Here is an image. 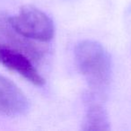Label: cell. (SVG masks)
Here are the masks:
<instances>
[{
    "mask_svg": "<svg viewBox=\"0 0 131 131\" xmlns=\"http://www.w3.org/2000/svg\"><path fill=\"white\" fill-rule=\"evenodd\" d=\"M75 60L93 93H103L111 77V59L103 46L95 40H82L75 48Z\"/></svg>",
    "mask_w": 131,
    "mask_h": 131,
    "instance_id": "cell-1",
    "label": "cell"
},
{
    "mask_svg": "<svg viewBox=\"0 0 131 131\" xmlns=\"http://www.w3.org/2000/svg\"><path fill=\"white\" fill-rule=\"evenodd\" d=\"M12 27L22 36L38 42H48L55 34L52 20L41 10L32 6H24L18 14L9 16Z\"/></svg>",
    "mask_w": 131,
    "mask_h": 131,
    "instance_id": "cell-2",
    "label": "cell"
},
{
    "mask_svg": "<svg viewBox=\"0 0 131 131\" xmlns=\"http://www.w3.org/2000/svg\"><path fill=\"white\" fill-rule=\"evenodd\" d=\"M0 45L22 51L34 63L38 62L45 53L44 47L19 34L10 24L9 16L3 14H0Z\"/></svg>",
    "mask_w": 131,
    "mask_h": 131,
    "instance_id": "cell-3",
    "label": "cell"
},
{
    "mask_svg": "<svg viewBox=\"0 0 131 131\" xmlns=\"http://www.w3.org/2000/svg\"><path fill=\"white\" fill-rule=\"evenodd\" d=\"M33 63L34 62L22 51L0 45L1 65L8 69L16 72L34 85L41 86L45 84V81L37 71Z\"/></svg>",
    "mask_w": 131,
    "mask_h": 131,
    "instance_id": "cell-4",
    "label": "cell"
},
{
    "mask_svg": "<svg viewBox=\"0 0 131 131\" xmlns=\"http://www.w3.org/2000/svg\"><path fill=\"white\" fill-rule=\"evenodd\" d=\"M29 110V101L11 80L0 75V115L17 117Z\"/></svg>",
    "mask_w": 131,
    "mask_h": 131,
    "instance_id": "cell-5",
    "label": "cell"
},
{
    "mask_svg": "<svg viewBox=\"0 0 131 131\" xmlns=\"http://www.w3.org/2000/svg\"><path fill=\"white\" fill-rule=\"evenodd\" d=\"M83 125V130H109V119L103 106L89 101Z\"/></svg>",
    "mask_w": 131,
    "mask_h": 131,
    "instance_id": "cell-6",
    "label": "cell"
}]
</instances>
